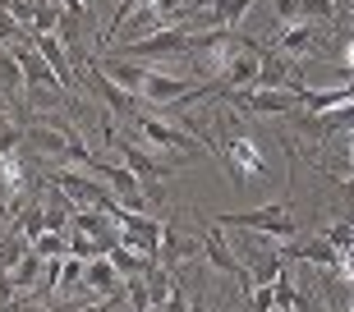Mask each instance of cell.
<instances>
[{"label":"cell","instance_id":"1","mask_svg":"<svg viewBox=\"0 0 354 312\" xmlns=\"http://www.w3.org/2000/svg\"><path fill=\"white\" fill-rule=\"evenodd\" d=\"M216 225L258 230V234H272V239H281V244H290V239L299 234V221L290 216V207L281 202V197H272V202H263V207H253V211H221V216H216Z\"/></svg>","mask_w":354,"mask_h":312},{"label":"cell","instance_id":"2","mask_svg":"<svg viewBox=\"0 0 354 312\" xmlns=\"http://www.w3.org/2000/svg\"><path fill=\"white\" fill-rule=\"evenodd\" d=\"M106 138H111V147L120 152V161H124V166L138 175L147 202H166V193H161V188H166V175H171V166H166V161H152V152H147V147H133L129 138H120L115 129L106 133Z\"/></svg>","mask_w":354,"mask_h":312},{"label":"cell","instance_id":"3","mask_svg":"<svg viewBox=\"0 0 354 312\" xmlns=\"http://www.w3.org/2000/svg\"><path fill=\"white\" fill-rule=\"evenodd\" d=\"M138 138H143L152 152H180L184 161H198V156L207 152V147L198 143L189 129H180V124H166V119H157V115H138Z\"/></svg>","mask_w":354,"mask_h":312},{"label":"cell","instance_id":"4","mask_svg":"<svg viewBox=\"0 0 354 312\" xmlns=\"http://www.w3.org/2000/svg\"><path fill=\"white\" fill-rule=\"evenodd\" d=\"M161 234H166V225H161L157 216H147V211H120V244L124 248H133V253H143V257L157 262Z\"/></svg>","mask_w":354,"mask_h":312},{"label":"cell","instance_id":"5","mask_svg":"<svg viewBox=\"0 0 354 312\" xmlns=\"http://www.w3.org/2000/svg\"><path fill=\"white\" fill-rule=\"evenodd\" d=\"M198 83L189 74H171V69H152L147 65V78H143V101H152V106H180L189 92H194Z\"/></svg>","mask_w":354,"mask_h":312},{"label":"cell","instance_id":"6","mask_svg":"<svg viewBox=\"0 0 354 312\" xmlns=\"http://www.w3.org/2000/svg\"><path fill=\"white\" fill-rule=\"evenodd\" d=\"M263 41H249L244 37V46H239V55L225 65V74L216 78V88H258V69H263Z\"/></svg>","mask_w":354,"mask_h":312},{"label":"cell","instance_id":"7","mask_svg":"<svg viewBox=\"0 0 354 312\" xmlns=\"http://www.w3.org/2000/svg\"><path fill=\"white\" fill-rule=\"evenodd\" d=\"M88 78H92V92L106 101V110L111 115H133V124H138V92H124L120 83H111V78L102 74V65H88Z\"/></svg>","mask_w":354,"mask_h":312},{"label":"cell","instance_id":"8","mask_svg":"<svg viewBox=\"0 0 354 312\" xmlns=\"http://www.w3.org/2000/svg\"><path fill=\"white\" fill-rule=\"evenodd\" d=\"M203 257V239H194V234H180L175 225H166V234H161V248H157V262L161 266H194V262Z\"/></svg>","mask_w":354,"mask_h":312},{"label":"cell","instance_id":"9","mask_svg":"<svg viewBox=\"0 0 354 312\" xmlns=\"http://www.w3.org/2000/svg\"><path fill=\"white\" fill-rule=\"evenodd\" d=\"M124 285H129V280L115 271L111 257L88 262V271H83V289H88L92 299H124Z\"/></svg>","mask_w":354,"mask_h":312},{"label":"cell","instance_id":"10","mask_svg":"<svg viewBox=\"0 0 354 312\" xmlns=\"http://www.w3.org/2000/svg\"><path fill=\"white\" fill-rule=\"evenodd\" d=\"M313 41H317V23H290V28H276V37L267 46L286 60H299V55L313 51Z\"/></svg>","mask_w":354,"mask_h":312},{"label":"cell","instance_id":"11","mask_svg":"<svg viewBox=\"0 0 354 312\" xmlns=\"http://www.w3.org/2000/svg\"><path fill=\"white\" fill-rule=\"evenodd\" d=\"M97 65H102V74L111 78V83H120L124 92H143V78H147V65H143V60H120V55H102Z\"/></svg>","mask_w":354,"mask_h":312},{"label":"cell","instance_id":"12","mask_svg":"<svg viewBox=\"0 0 354 312\" xmlns=\"http://www.w3.org/2000/svg\"><path fill=\"white\" fill-rule=\"evenodd\" d=\"M161 28H166V19H161V14L152 10V5H147V10L129 14V19H124V28H120V32H115L111 41H120V46H129V41H147L152 32H161Z\"/></svg>","mask_w":354,"mask_h":312},{"label":"cell","instance_id":"13","mask_svg":"<svg viewBox=\"0 0 354 312\" xmlns=\"http://www.w3.org/2000/svg\"><path fill=\"white\" fill-rule=\"evenodd\" d=\"M41 271H46V257H37V248H28L24 257L10 266V280H14L19 294H32V289L41 285Z\"/></svg>","mask_w":354,"mask_h":312},{"label":"cell","instance_id":"14","mask_svg":"<svg viewBox=\"0 0 354 312\" xmlns=\"http://www.w3.org/2000/svg\"><path fill=\"white\" fill-rule=\"evenodd\" d=\"M258 88H299V78L290 74V60L276 55L272 46L263 51V69H258Z\"/></svg>","mask_w":354,"mask_h":312},{"label":"cell","instance_id":"15","mask_svg":"<svg viewBox=\"0 0 354 312\" xmlns=\"http://www.w3.org/2000/svg\"><path fill=\"white\" fill-rule=\"evenodd\" d=\"M272 289H276V312H308V303H304V294H299V285H295L290 266L272 280Z\"/></svg>","mask_w":354,"mask_h":312},{"label":"cell","instance_id":"16","mask_svg":"<svg viewBox=\"0 0 354 312\" xmlns=\"http://www.w3.org/2000/svg\"><path fill=\"white\" fill-rule=\"evenodd\" d=\"M106 257L115 262V271L124 275V280H138V275H147V266H152V257H143V253H133V248H111V253H106Z\"/></svg>","mask_w":354,"mask_h":312},{"label":"cell","instance_id":"17","mask_svg":"<svg viewBox=\"0 0 354 312\" xmlns=\"http://www.w3.org/2000/svg\"><path fill=\"white\" fill-rule=\"evenodd\" d=\"M24 92V65L0 46V97H19Z\"/></svg>","mask_w":354,"mask_h":312},{"label":"cell","instance_id":"18","mask_svg":"<svg viewBox=\"0 0 354 312\" xmlns=\"http://www.w3.org/2000/svg\"><path fill=\"white\" fill-rule=\"evenodd\" d=\"M32 248H37V257H69V234H60V230H41L37 239H32Z\"/></svg>","mask_w":354,"mask_h":312},{"label":"cell","instance_id":"19","mask_svg":"<svg viewBox=\"0 0 354 312\" xmlns=\"http://www.w3.org/2000/svg\"><path fill=\"white\" fill-rule=\"evenodd\" d=\"M299 14H304V23H327V19H336V0H299Z\"/></svg>","mask_w":354,"mask_h":312},{"label":"cell","instance_id":"20","mask_svg":"<svg viewBox=\"0 0 354 312\" xmlns=\"http://www.w3.org/2000/svg\"><path fill=\"white\" fill-rule=\"evenodd\" d=\"M69 257H83V262H97V257H106L102 248L92 244L88 234H79V230H69Z\"/></svg>","mask_w":354,"mask_h":312},{"label":"cell","instance_id":"21","mask_svg":"<svg viewBox=\"0 0 354 312\" xmlns=\"http://www.w3.org/2000/svg\"><path fill=\"white\" fill-rule=\"evenodd\" d=\"M14 299H19V289H14L10 271H5V266H0V308H5V303H14Z\"/></svg>","mask_w":354,"mask_h":312},{"label":"cell","instance_id":"22","mask_svg":"<svg viewBox=\"0 0 354 312\" xmlns=\"http://www.w3.org/2000/svg\"><path fill=\"white\" fill-rule=\"evenodd\" d=\"M0 312H51L46 303H24V299H14V303H5Z\"/></svg>","mask_w":354,"mask_h":312},{"label":"cell","instance_id":"23","mask_svg":"<svg viewBox=\"0 0 354 312\" xmlns=\"http://www.w3.org/2000/svg\"><path fill=\"white\" fill-rule=\"evenodd\" d=\"M341 65H345V74L354 78V37H350V41L341 46Z\"/></svg>","mask_w":354,"mask_h":312},{"label":"cell","instance_id":"24","mask_svg":"<svg viewBox=\"0 0 354 312\" xmlns=\"http://www.w3.org/2000/svg\"><path fill=\"white\" fill-rule=\"evenodd\" d=\"M83 312H111V299H106V303L102 299H88V303H83Z\"/></svg>","mask_w":354,"mask_h":312}]
</instances>
